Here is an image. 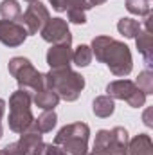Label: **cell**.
I'll return each instance as SVG.
<instances>
[{"label": "cell", "instance_id": "obj_1", "mask_svg": "<svg viewBox=\"0 0 153 155\" xmlns=\"http://www.w3.org/2000/svg\"><path fill=\"white\" fill-rule=\"evenodd\" d=\"M92 56L97 61L105 63L110 72L117 78H126L133 69V58L130 47L122 41L110 36H96L92 40Z\"/></svg>", "mask_w": 153, "mask_h": 155}, {"label": "cell", "instance_id": "obj_2", "mask_svg": "<svg viewBox=\"0 0 153 155\" xmlns=\"http://www.w3.org/2000/svg\"><path fill=\"white\" fill-rule=\"evenodd\" d=\"M43 78H45V87L56 92L60 99L69 103L76 101L85 88V78L79 72L72 71L70 67L50 69L47 74H43Z\"/></svg>", "mask_w": 153, "mask_h": 155}, {"label": "cell", "instance_id": "obj_3", "mask_svg": "<svg viewBox=\"0 0 153 155\" xmlns=\"http://www.w3.org/2000/svg\"><path fill=\"white\" fill-rule=\"evenodd\" d=\"M33 92L18 88L9 96V128L15 134H24L31 128L33 117Z\"/></svg>", "mask_w": 153, "mask_h": 155}, {"label": "cell", "instance_id": "obj_4", "mask_svg": "<svg viewBox=\"0 0 153 155\" xmlns=\"http://www.w3.org/2000/svg\"><path fill=\"white\" fill-rule=\"evenodd\" d=\"M88 137L90 126L86 123H70L65 124L54 137V144L65 150L69 155H86L88 153Z\"/></svg>", "mask_w": 153, "mask_h": 155}, {"label": "cell", "instance_id": "obj_5", "mask_svg": "<svg viewBox=\"0 0 153 155\" xmlns=\"http://www.w3.org/2000/svg\"><path fill=\"white\" fill-rule=\"evenodd\" d=\"M7 69H9V74L16 79L20 88L29 90V92H38L41 88H45V78L31 63V60L24 56H15L9 60Z\"/></svg>", "mask_w": 153, "mask_h": 155}, {"label": "cell", "instance_id": "obj_6", "mask_svg": "<svg viewBox=\"0 0 153 155\" xmlns=\"http://www.w3.org/2000/svg\"><path fill=\"white\" fill-rule=\"evenodd\" d=\"M128 132L122 126H115L112 130H99L94 141V155H126L128 146Z\"/></svg>", "mask_w": 153, "mask_h": 155}, {"label": "cell", "instance_id": "obj_7", "mask_svg": "<svg viewBox=\"0 0 153 155\" xmlns=\"http://www.w3.org/2000/svg\"><path fill=\"white\" fill-rule=\"evenodd\" d=\"M106 96L112 99L126 101L132 108H141L146 103V94L132 81V79H115L106 85Z\"/></svg>", "mask_w": 153, "mask_h": 155}, {"label": "cell", "instance_id": "obj_8", "mask_svg": "<svg viewBox=\"0 0 153 155\" xmlns=\"http://www.w3.org/2000/svg\"><path fill=\"white\" fill-rule=\"evenodd\" d=\"M20 20H22L20 24L25 27L27 35L31 36V35H38L40 31L45 27V24L50 20V15H49V9L40 0H36L25 9V13H22Z\"/></svg>", "mask_w": 153, "mask_h": 155}, {"label": "cell", "instance_id": "obj_9", "mask_svg": "<svg viewBox=\"0 0 153 155\" xmlns=\"http://www.w3.org/2000/svg\"><path fill=\"white\" fill-rule=\"evenodd\" d=\"M41 38L52 45H70L72 43V35L69 29V22L63 18H50L45 27L40 31Z\"/></svg>", "mask_w": 153, "mask_h": 155}, {"label": "cell", "instance_id": "obj_10", "mask_svg": "<svg viewBox=\"0 0 153 155\" xmlns=\"http://www.w3.org/2000/svg\"><path fill=\"white\" fill-rule=\"evenodd\" d=\"M49 2L54 11L67 13V22L77 25L86 24V11L90 9V4L86 0H49Z\"/></svg>", "mask_w": 153, "mask_h": 155}, {"label": "cell", "instance_id": "obj_11", "mask_svg": "<svg viewBox=\"0 0 153 155\" xmlns=\"http://www.w3.org/2000/svg\"><path fill=\"white\" fill-rule=\"evenodd\" d=\"M40 143H43V135L36 132H24L20 134V139L15 143H9L2 148L4 155H33L34 148Z\"/></svg>", "mask_w": 153, "mask_h": 155}, {"label": "cell", "instance_id": "obj_12", "mask_svg": "<svg viewBox=\"0 0 153 155\" xmlns=\"http://www.w3.org/2000/svg\"><path fill=\"white\" fill-rule=\"evenodd\" d=\"M27 31L20 22L0 20V43L5 47H20L27 40Z\"/></svg>", "mask_w": 153, "mask_h": 155}, {"label": "cell", "instance_id": "obj_13", "mask_svg": "<svg viewBox=\"0 0 153 155\" xmlns=\"http://www.w3.org/2000/svg\"><path fill=\"white\" fill-rule=\"evenodd\" d=\"M151 13L146 16V20H144V24H142V27H141V31L137 33V36H135V43H137V49H139V52H141V56H142V60H144V63H146V67H148V71L151 69L153 65V49H151Z\"/></svg>", "mask_w": 153, "mask_h": 155}, {"label": "cell", "instance_id": "obj_14", "mask_svg": "<svg viewBox=\"0 0 153 155\" xmlns=\"http://www.w3.org/2000/svg\"><path fill=\"white\" fill-rule=\"evenodd\" d=\"M47 63L50 69L70 67L72 63V47L70 45H50L47 51Z\"/></svg>", "mask_w": 153, "mask_h": 155}, {"label": "cell", "instance_id": "obj_15", "mask_svg": "<svg viewBox=\"0 0 153 155\" xmlns=\"http://www.w3.org/2000/svg\"><path fill=\"white\" fill-rule=\"evenodd\" d=\"M126 155H153V141L148 134H139L128 141Z\"/></svg>", "mask_w": 153, "mask_h": 155}, {"label": "cell", "instance_id": "obj_16", "mask_svg": "<svg viewBox=\"0 0 153 155\" xmlns=\"http://www.w3.org/2000/svg\"><path fill=\"white\" fill-rule=\"evenodd\" d=\"M56 121H58V116H56L54 110H43L38 116V119L33 121V124H31V128L27 132H36V134H41V135L49 134L56 126Z\"/></svg>", "mask_w": 153, "mask_h": 155}, {"label": "cell", "instance_id": "obj_17", "mask_svg": "<svg viewBox=\"0 0 153 155\" xmlns=\"http://www.w3.org/2000/svg\"><path fill=\"white\" fill-rule=\"evenodd\" d=\"M33 103L41 108V110H54L56 107H58V103H60V97H58V94L56 92H52L50 88H41L38 92H34V96H33Z\"/></svg>", "mask_w": 153, "mask_h": 155}, {"label": "cell", "instance_id": "obj_18", "mask_svg": "<svg viewBox=\"0 0 153 155\" xmlns=\"http://www.w3.org/2000/svg\"><path fill=\"white\" fill-rule=\"evenodd\" d=\"M92 112L101 119H106L115 112V103L110 96H97L92 101Z\"/></svg>", "mask_w": 153, "mask_h": 155}, {"label": "cell", "instance_id": "obj_19", "mask_svg": "<svg viewBox=\"0 0 153 155\" xmlns=\"http://www.w3.org/2000/svg\"><path fill=\"white\" fill-rule=\"evenodd\" d=\"M0 16L9 22H16L22 16V7L16 0H2L0 2Z\"/></svg>", "mask_w": 153, "mask_h": 155}, {"label": "cell", "instance_id": "obj_20", "mask_svg": "<svg viewBox=\"0 0 153 155\" xmlns=\"http://www.w3.org/2000/svg\"><path fill=\"white\" fill-rule=\"evenodd\" d=\"M142 24L135 18H121L117 22V31L124 36V38H135L137 33L141 31Z\"/></svg>", "mask_w": 153, "mask_h": 155}, {"label": "cell", "instance_id": "obj_21", "mask_svg": "<svg viewBox=\"0 0 153 155\" xmlns=\"http://www.w3.org/2000/svg\"><path fill=\"white\" fill-rule=\"evenodd\" d=\"M92 49L85 43L77 45L76 49L72 51V63L77 65V67H88L92 63Z\"/></svg>", "mask_w": 153, "mask_h": 155}, {"label": "cell", "instance_id": "obj_22", "mask_svg": "<svg viewBox=\"0 0 153 155\" xmlns=\"http://www.w3.org/2000/svg\"><path fill=\"white\" fill-rule=\"evenodd\" d=\"M126 9L137 16H148L151 13L150 0H126Z\"/></svg>", "mask_w": 153, "mask_h": 155}, {"label": "cell", "instance_id": "obj_23", "mask_svg": "<svg viewBox=\"0 0 153 155\" xmlns=\"http://www.w3.org/2000/svg\"><path fill=\"white\" fill-rule=\"evenodd\" d=\"M146 96L148 94H153V74H151V71H142V72H139V76H137V79L133 81Z\"/></svg>", "mask_w": 153, "mask_h": 155}, {"label": "cell", "instance_id": "obj_24", "mask_svg": "<svg viewBox=\"0 0 153 155\" xmlns=\"http://www.w3.org/2000/svg\"><path fill=\"white\" fill-rule=\"evenodd\" d=\"M33 155H69L65 150H61L60 146L52 144V143H40L34 148Z\"/></svg>", "mask_w": 153, "mask_h": 155}, {"label": "cell", "instance_id": "obj_25", "mask_svg": "<svg viewBox=\"0 0 153 155\" xmlns=\"http://www.w3.org/2000/svg\"><path fill=\"white\" fill-rule=\"evenodd\" d=\"M151 112H153V108L150 107V108H146V112H144V116H142V119H144V124H146V126H150V128L153 126V123H151Z\"/></svg>", "mask_w": 153, "mask_h": 155}, {"label": "cell", "instance_id": "obj_26", "mask_svg": "<svg viewBox=\"0 0 153 155\" xmlns=\"http://www.w3.org/2000/svg\"><path fill=\"white\" fill-rule=\"evenodd\" d=\"M4 114H5V101H4V99L0 97V121H2Z\"/></svg>", "mask_w": 153, "mask_h": 155}, {"label": "cell", "instance_id": "obj_27", "mask_svg": "<svg viewBox=\"0 0 153 155\" xmlns=\"http://www.w3.org/2000/svg\"><path fill=\"white\" fill-rule=\"evenodd\" d=\"M88 4H90V7H96V5H101V4H105L106 0H86Z\"/></svg>", "mask_w": 153, "mask_h": 155}, {"label": "cell", "instance_id": "obj_28", "mask_svg": "<svg viewBox=\"0 0 153 155\" xmlns=\"http://www.w3.org/2000/svg\"><path fill=\"white\" fill-rule=\"evenodd\" d=\"M2 134H4V128H2V123H0V139H2Z\"/></svg>", "mask_w": 153, "mask_h": 155}, {"label": "cell", "instance_id": "obj_29", "mask_svg": "<svg viewBox=\"0 0 153 155\" xmlns=\"http://www.w3.org/2000/svg\"><path fill=\"white\" fill-rule=\"evenodd\" d=\"M25 2H29V4H33V2H36V0H25Z\"/></svg>", "mask_w": 153, "mask_h": 155}, {"label": "cell", "instance_id": "obj_30", "mask_svg": "<svg viewBox=\"0 0 153 155\" xmlns=\"http://www.w3.org/2000/svg\"><path fill=\"white\" fill-rule=\"evenodd\" d=\"M86 155H94V153H92V152H90V153H86Z\"/></svg>", "mask_w": 153, "mask_h": 155}, {"label": "cell", "instance_id": "obj_31", "mask_svg": "<svg viewBox=\"0 0 153 155\" xmlns=\"http://www.w3.org/2000/svg\"><path fill=\"white\" fill-rule=\"evenodd\" d=\"M0 155H4V153H2V150H0Z\"/></svg>", "mask_w": 153, "mask_h": 155}]
</instances>
